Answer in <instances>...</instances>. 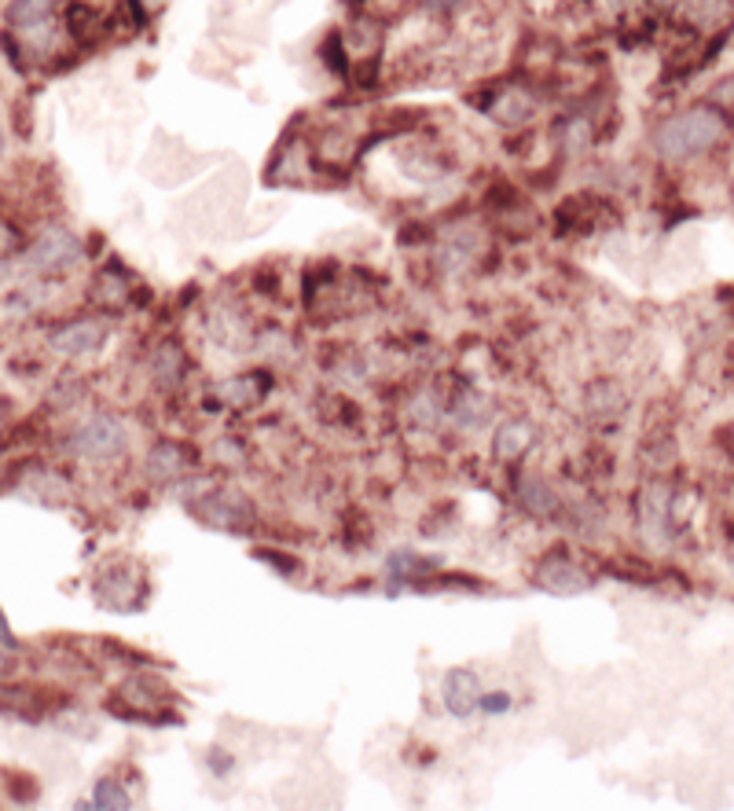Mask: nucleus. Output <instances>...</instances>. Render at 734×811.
Instances as JSON below:
<instances>
[{
    "label": "nucleus",
    "instance_id": "obj_3",
    "mask_svg": "<svg viewBox=\"0 0 734 811\" xmlns=\"http://www.w3.org/2000/svg\"><path fill=\"white\" fill-rule=\"evenodd\" d=\"M77 261H81V239L66 228H48L34 239V246L26 250L23 265L30 268V273H66Z\"/></svg>",
    "mask_w": 734,
    "mask_h": 811
},
{
    "label": "nucleus",
    "instance_id": "obj_1",
    "mask_svg": "<svg viewBox=\"0 0 734 811\" xmlns=\"http://www.w3.org/2000/svg\"><path fill=\"white\" fill-rule=\"evenodd\" d=\"M723 140H727V114L720 107H709V103L675 114L654 132V148L669 162L698 159V154L712 151Z\"/></svg>",
    "mask_w": 734,
    "mask_h": 811
},
{
    "label": "nucleus",
    "instance_id": "obj_15",
    "mask_svg": "<svg viewBox=\"0 0 734 811\" xmlns=\"http://www.w3.org/2000/svg\"><path fill=\"white\" fill-rule=\"evenodd\" d=\"M0 404H4V401H0Z\"/></svg>",
    "mask_w": 734,
    "mask_h": 811
},
{
    "label": "nucleus",
    "instance_id": "obj_4",
    "mask_svg": "<svg viewBox=\"0 0 734 811\" xmlns=\"http://www.w3.org/2000/svg\"><path fill=\"white\" fill-rule=\"evenodd\" d=\"M103 342H107V327H100L96 320L66 324L52 334V350L60 356H89L100 350Z\"/></svg>",
    "mask_w": 734,
    "mask_h": 811
},
{
    "label": "nucleus",
    "instance_id": "obj_5",
    "mask_svg": "<svg viewBox=\"0 0 734 811\" xmlns=\"http://www.w3.org/2000/svg\"><path fill=\"white\" fill-rule=\"evenodd\" d=\"M441 694H444V705H448V712H456V717H470V712L478 709V701H481V683H478L474 672L456 669V672L444 675Z\"/></svg>",
    "mask_w": 734,
    "mask_h": 811
},
{
    "label": "nucleus",
    "instance_id": "obj_6",
    "mask_svg": "<svg viewBox=\"0 0 734 811\" xmlns=\"http://www.w3.org/2000/svg\"><path fill=\"white\" fill-rule=\"evenodd\" d=\"M8 18H12V26L26 34H37V30H48L52 26V0H15L12 8H8Z\"/></svg>",
    "mask_w": 734,
    "mask_h": 811
},
{
    "label": "nucleus",
    "instance_id": "obj_7",
    "mask_svg": "<svg viewBox=\"0 0 734 811\" xmlns=\"http://www.w3.org/2000/svg\"><path fill=\"white\" fill-rule=\"evenodd\" d=\"M540 581H544L550 592H584L587 587V581L581 573H577L573 566L569 562H555V566H547L544 573H540Z\"/></svg>",
    "mask_w": 734,
    "mask_h": 811
},
{
    "label": "nucleus",
    "instance_id": "obj_2",
    "mask_svg": "<svg viewBox=\"0 0 734 811\" xmlns=\"http://www.w3.org/2000/svg\"><path fill=\"white\" fill-rule=\"evenodd\" d=\"M71 448L77 452L81 459H92V462H107L114 456H122L125 448V427L114 415H89V419L77 422L74 438H71Z\"/></svg>",
    "mask_w": 734,
    "mask_h": 811
},
{
    "label": "nucleus",
    "instance_id": "obj_13",
    "mask_svg": "<svg viewBox=\"0 0 734 811\" xmlns=\"http://www.w3.org/2000/svg\"><path fill=\"white\" fill-rule=\"evenodd\" d=\"M4 148H8V137H4V125H0V159H4Z\"/></svg>",
    "mask_w": 734,
    "mask_h": 811
},
{
    "label": "nucleus",
    "instance_id": "obj_11",
    "mask_svg": "<svg viewBox=\"0 0 734 811\" xmlns=\"http://www.w3.org/2000/svg\"><path fill=\"white\" fill-rule=\"evenodd\" d=\"M507 705H510L507 694H481L478 709H485V712H507Z\"/></svg>",
    "mask_w": 734,
    "mask_h": 811
},
{
    "label": "nucleus",
    "instance_id": "obj_8",
    "mask_svg": "<svg viewBox=\"0 0 734 811\" xmlns=\"http://www.w3.org/2000/svg\"><path fill=\"white\" fill-rule=\"evenodd\" d=\"M96 808H132V797L125 794V786L118 778H103L96 782Z\"/></svg>",
    "mask_w": 734,
    "mask_h": 811
},
{
    "label": "nucleus",
    "instance_id": "obj_10",
    "mask_svg": "<svg viewBox=\"0 0 734 811\" xmlns=\"http://www.w3.org/2000/svg\"><path fill=\"white\" fill-rule=\"evenodd\" d=\"M422 569H433V562H422L419 555H393V562H390V573H397V576L422 573Z\"/></svg>",
    "mask_w": 734,
    "mask_h": 811
},
{
    "label": "nucleus",
    "instance_id": "obj_12",
    "mask_svg": "<svg viewBox=\"0 0 734 811\" xmlns=\"http://www.w3.org/2000/svg\"><path fill=\"white\" fill-rule=\"evenodd\" d=\"M15 635H12V628H8V617H4V610H0V650H12L15 654Z\"/></svg>",
    "mask_w": 734,
    "mask_h": 811
},
{
    "label": "nucleus",
    "instance_id": "obj_9",
    "mask_svg": "<svg viewBox=\"0 0 734 811\" xmlns=\"http://www.w3.org/2000/svg\"><path fill=\"white\" fill-rule=\"evenodd\" d=\"M180 368H184V360H180L177 345H166V350H159V356H154V375H159L162 382H169V385L177 382Z\"/></svg>",
    "mask_w": 734,
    "mask_h": 811
},
{
    "label": "nucleus",
    "instance_id": "obj_14",
    "mask_svg": "<svg viewBox=\"0 0 734 811\" xmlns=\"http://www.w3.org/2000/svg\"><path fill=\"white\" fill-rule=\"evenodd\" d=\"M8 276V265H4V261H0V279H4Z\"/></svg>",
    "mask_w": 734,
    "mask_h": 811
}]
</instances>
